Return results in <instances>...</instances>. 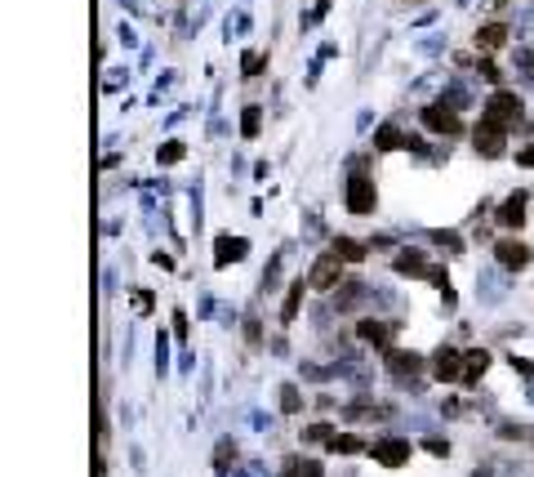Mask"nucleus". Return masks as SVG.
Masks as SVG:
<instances>
[{
  "label": "nucleus",
  "mask_w": 534,
  "mask_h": 477,
  "mask_svg": "<svg viewBox=\"0 0 534 477\" xmlns=\"http://www.w3.org/2000/svg\"><path fill=\"white\" fill-rule=\"evenodd\" d=\"M383 366H388L396 380H405V375H419L423 370V357L410 353V348H383Z\"/></svg>",
  "instance_id": "1a4fd4ad"
},
{
  "label": "nucleus",
  "mask_w": 534,
  "mask_h": 477,
  "mask_svg": "<svg viewBox=\"0 0 534 477\" xmlns=\"http://www.w3.org/2000/svg\"><path fill=\"white\" fill-rule=\"evenodd\" d=\"M437 241H441V245H445V250H463V241H459V237H454V232H437Z\"/></svg>",
  "instance_id": "7c9ffc66"
},
{
  "label": "nucleus",
  "mask_w": 534,
  "mask_h": 477,
  "mask_svg": "<svg viewBox=\"0 0 534 477\" xmlns=\"http://www.w3.org/2000/svg\"><path fill=\"white\" fill-rule=\"evenodd\" d=\"M280 410H285V415H298V410H303V397H298V388H294V384L280 388Z\"/></svg>",
  "instance_id": "5701e85b"
},
{
  "label": "nucleus",
  "mask_w": 534,
  "mask_h": 477,
  "mask_svg": "<svg viewBox=\"0 0 534 477\" xmlns=\"http://www.w3.org/2000/svg\"><path fill=\"white\" fill-rule=\"evenodd\" d=\"M231 459H236V446H231V441H223V446H219V473L231 464Z\"/></svg>",
  "instance_id": "bb28decb"
},
{
  "label": "nucleus",
  "mask_w": 534,
  "mask_h": 477,
  "mask_svg": "<svg viewBox=\"0 0 534 477\" xmlns=\"http://www.w3.org/2000/svg\"><path fill=\"white\" fill-rule=\"evenodd\" d=\"M245 339H249V343H258V321H254V317L245 321Z\"/></svg>",
  "instance_id": "72a5a7b5"
},
{
  "label": "nucleus",
  "mask_w": 534,
  "mask_h": 477,
  "mask_svg": "<svg viewBox=\"0 0 534 477\" xmlns=\"http://www.w3.org/2000/svg\"><path fill=\"white\" fill-rule=\"evenodd\" d=\"M334 294H339V308H352V304H356V294H361V282H347L343 290H334Z\"/></svg>",
  "instance_id": "393cba45"
},
{
  "label": "nucleus",
  "mask_w": 534,
  "mask_h": 477,
  "mask_svg": "<svg viewBox=\"0 0 534 477\" xmlns=\"http://www.w3.org/2000/svg\"><path fill=\"white\" fill-rule=\"evenodd\" d=\"M280 477H325V468H321V459H303V455H294V459H285Z\"/></svg>",
  "instance_id": "f3484780"
},
{
  "label": "nucleus",
  "mask_w": 534,
  "mask_h": 477,
  "mask_svg": "<svg viewBox=\"0 0 534 477\" xmlns=\"http://www.w3.org/2000/svg\"><path fill=\"white\" fill-rule=\"evenodd\" d=\"M134 299H138V312H152V294H147V290H138Z\"/></svg>",
  "instance_id": "473e14b6"
},
{
  "label": "nucleus",
  "mask_w": 534,
  "mask_h": 477,
  "mask_svg": "<svg viewBox=\"0 0 534 477\" xmlns=\"http://www.w3.org/2000/svg\"><path fill=\"white\" fill-rule=\"evenodd\" d=\"M525 205H530V192H516V196H508V201L498 205V227H508V232H516V227H525Z\"/></svg>",
  "instance_id": "9d476101"
},
{
  "label": "nucleus",
  "mask_w": 534,
  "mask_h": 477,
  "mask_svg": "<svg viewBox=\"0 0 534 477\" xmlns=\"http://www.w3.org/2000/svg\"><path fill=\"white\" fill-rule=\"evenodd\" d=\"M410 441L405 437H383V441H374L370 446V455H374V464H383V468H400V464H410Z\"/></svg>",
  "instance_id": "0eeeda50"
},
{
  "label": "nucleus",
  "mask_w": 534,
  "mask_h": 477,
  "mask_svg": "<svg viewBox=\"0 0 534 477\" xmlns=\"http://www.w3.org/2000/svg\"><path fill=\"white\" fill-rule=\"evenodd\" d=\"M486 370H490V353L486 348H467L463 353V384H481Z\"/></svg>",
  "instance_id": "4468645a"
},
{
  "label": "nucleus",
  "mask_w": 534,
  "mask_h": 477,
  "mask_svg": "<svg viewBox=\"0 0 534 477\" xmlns=\"http://www.w3.org/2000/svg\"><path fill=\"white\" fill-rule=\"evenodd\" d=\"M392 268H396L400 277H432V263H427L419 250H400V254L392 259Z\"/></svg>",
  "instance_id": "ddd939ff"
},
{
  "label": "nucleus",
  "mask_w": 534,
  "mask_h": 477,
  "mask_svg": "<svg viewBox=\"0 0 534 477\" xmlns=\"http://www.w3.org/2000/svg\"><path fill=\"white\" fill-rule=\"evenodd\" d=\"M356 339H361V343H370V348H392V326H388V321L365 317V321L356 326Z\"/></svg>",
  "instance_id": "9b49d317"
},
{
  "label": "nucleus",
  "mask_w": 534,
  "mask_h": 477,
  "mask_svg": "<svg viewBox=\"0 0 534 477\" xmlns=\"http://www.w3.org/2000/svg\"><path fill=\"white\" fill-rule=\"evenodd\" d=\"M174 335L187 339V312H174Z\"/></svg>",
  "instance_id": "2f4dec72"
},
{
  "label": "nucleus",
  "mask_w": 534,
  "mask_h": 477,
  "mask_svg": "<svg viewBox=\"0 0 534 477\" xmlns=\"http://www.w3.org/2000/svg\"><path fill=\"white\" fill-rule=\"evenodd\" d=\"M263 54H245V76H254V72H263Z\"/></svg>",
  "instance_id": "cd10ccee"
},
{
  "label": "nucleus",
  "mask_w": 534,
  "mask_h": 477,
  "mask_svg": "<svg viewBox=\"0 0 534 477\" xmlns=\"http://www.w3.org/2000/svg\"><path fill=\"white\" fill-rule=\"evenodd\" d=\"M298 299H303V282H294L290 294H285V304H280V321H285V326L298 317Z\"/></svg>",
  "instance_id": "aec40b11"
},
{
  "label": "nucleus",
  "mask_w": 534,
  "mask_h": 477,
  "mask_svg": "<svg viewBox=\"0 0 534 477\" xmlns=\"http://www.w3.org/2000/svg\"><path fill=\"white\" fill-rule=\"evenodd\" d=\"M258 129H263V112L258 107H245L241 112V134L245 139H258Z\"/></svg>",
  "instance_id": "412c9836"
},
{
  "label": "nucleus",
  "mask_w": 534,
  "mask_h": 477,
  "mask_svg": "<svg viewBox=\"0 0 534 477\" xmlns=\"http://www.w3.org/2000/svg\"><path fill=\"white\" fill-rule=\"evenodd\" d=\"M307 286L312 290H339L343 286V259L339 254H321V259H316L312 263V272H307Z\"/></svg>",
  "instance_id": "39448f33"
},
{
  "label": "nucleus",
  "mask_w": 534,
  "mask_h": 477,
  "mask_svg": "<svg viewBox=\"0 0 534 477\" xmlns=\"http://www.w3.org/2000/svg\"><path fill=\"white\" fill-rule=\"evenodd\" d=\"M521 98H516L512 90H494L490 94V103H486V112H481V117H490V121H498V125H503V129H512L516 121H521Z\"/></svg>",
  "instance_id": "7ed1b4c3"
},
{
  "label": "nucleus",
  "mask_w": 534,
  "mask_h": 477,
  "mask_svg": "<svg viewBox=\"0 0 534 477\" xmlns=\"http://www.w3.org/2000/svg\"><path fill=\"white\" fill-rule=\"evenodd\" d=\"M396 147H410V134H400L396 125H378V134H374V152H396Z\"/></svg>",
  "instance_id": "dca6fc26"
},
{
  "label": "nucleus",
  "mask_w": 534,
  "mask_h": 477,
  "mask_svg": "<svg viewBox=\"0 0 534 477\" xmlns=\"http://www.w3.org/2000/svg\"><path fill=\"white\" fill-rule=\"evenodd\" d=\"M245 254H249L245 241H231V237H219V241H214V263H219V268H231V263L245 259Z\"/></svg>",
  "instance_id": "2eb2a0df"
},
{
  "label": "nucleus",
  "mask_w": 534,
  "mask_h": 477,
  "mask_svg": "<svg viewBox=\"0 0 534 477\" xmlns=\"http://www.w3.org/2000/svg\"><path fill=\"white\" fill-rule=\"evenodd\" d=\"M374 205H378V188H374V178L356 166L352 178H347V215H374Z\"/></svg>",
  "instance_id": "f257e3e1"
},
{
  "label": "nucleus",
  "mask_w": 534,
  "mask_h": 477,
  "mask_svg": "<svg viewBox=\"0 0 534 477\" xmlns=\"http://www.w3.org/2000/svg\"><path fill=\"white\" fill-rule=\"evenodd\" d=\"M494 259L503 263L508 272H525L530 259H534V250H530L525 241H516V237H498V241H494Z\"/></svg>",
  "instance_id": "423d86ee"
},
{
  "label": "nucleus",
  "mask_w": 534,
  "mask_h": 477,
  "mask_svg": "<svg viewBox=\"0 0 534 477\" xmlns=\"http://www.w3.org/2000/svg\"><path fill=\"white\" fill-rule=\"evenodd\" d=\"M334 437H339V429H329V424H312V429H303V441H321V446H329Z\"/></svg>",
  "instance_id": "4be33fe9"
},
{
  "label": "nucleus",
  "mask_w": 534,
  "mask_h": 477,
  "mask_svg": "<svg viewBox=\"0 0 534 477\" xmlns=\"http://www.w3.org/2000/svg\"><path fill=\"white\" fill-rule=\"evenodd\" d=\"M472 147H476V156H486V161L503 156L508 152V129L498 121H490V117H481L476 129H472Z\"/></svg>",
  "instance_id": "f03ea898"
},
{
  "label": "nucleus",
  "mask_w": 534,
  "mask_h": 477,
  "mask_svg": "<svg viewBox=\"0 0 534 477\" xmlns=\"http://www.w3.org/2000/svg\"><path fill=\"white\" fill-rule=\"evenodd\" d=\"M182 152H187V147H182L178 139H170V143L160 147V166H178V161H182Z\"/></svg>",
  "instance_id": "b1692460"
},
{
  "label": "nucleus",
  "mask_w": 534,
  "mask_h": 477,
  "mask_svg": "<svg viewBox=\"0 0 534 477\" xmlns=\"http://www.w3.org/2000/svg\"><path fill=\"white\" fill-rule=\"evenodd\" d=\"M512 370H516V375H521V380H530V375H534V366H530V361H525V357H512Z\"/></svg>",
  "instance_id": "c85d7f7f"
},
{
  "label": "nucleus",
  "mask_w": 534,
  "mask_h": 477,
  "mask_svg": "<svg viewBox=\"0 0 534 477\" xmlns=\"http://www.w3.org/2000/svg\"><path fill=\"white\" fill-rule=\"evenodd\" d=\"M334 254H339L343 263H361V259H365V245H361V241H347V237H339V241H334Z\"/></svg>",
  "instance_id": "6ab92c4d"
},
{
  "label": "nucleus",
  "mask_w": 534,
  "mask_h": 477,
  "mask_svg": "<svg viewBox=\"0 0 534 477\" xmlns=\"http://www.w3.org/2000/svg\"><path fill=\"white\" fill-rule=\"evenodd\" d=\"M508 45V23H486V27H476V49L481 54H498V49Z\"/></svg>",
  "instance_id": "f8f14e48"
},
{
  "label": "nucleus",
  "mask_w": 534,
  "mask_h": 477,
  "mask_svg": "<svg viewBox=\"0 0 534 477\" xmlns=\"http://www.w3.org/2000/svg\"><path fill=\"white\" fill-rule=\"evenodd\" d=\"M423 129L427 134H445V139H454V134H463V121H459V112L454 107H445V103H432V107H423Z\"/></svg>",
  "instance_id": "20e7f679"
},
{
  "label": "nucleus",
  "mask_w": 534,
  "mask_h": 477,
  "mask_svg": "<svg viewBox=\"0 0 534 477\" xmlns=\"http://www.w3.org/2000/svg\"><path fill=\"white\" fill-rule=\"evenodd\" d=\"M329 451H334V455H361V451H365V441H361L356 433H339V437L329 441Z\"/></svg>",
  "instance_id": "a211bd4d"
},
{
  "label": "nucleus",
  "mask_w": 534,
  "mask_h": 477,
  "mask_svg": "<svg viewBox=\"0 0 534 477\" xmlns=\"http://www.w3.org/2000/svg\"><path fill=\"white\" fill-rule=\"evenodd\" d=\"M516 166H525V170H534V143H530V147H521V152H516Z\"/></svg>",
  "instance_id": "c756f323"
},
{
  "label": "nucleus",
  "mask_w": 534,
  "mask_h": 477,
  "mask_svg": "<svg viewBox=\"0 0 534 477\" xmlns=\"http://www.w3.org/2000/svg\"><path fill=\"white\" fill-rule=\"evenodd\" d=\"M432 375H437L441 384H463V353L459 348H437V357H432Z\"/></svg>",
  "instance_id": "6e6552de"
},
{
  "label": "nucleus",
  "mask_w": 534,
  "mask_h": 477,
  "mask_svg": "<svg viewBox=\"0 0 534 477\" xmlns=\"http://www.w3.org/2000/svg\"><path fill=\"white\" fill-rule=\"evenodd\" d=\"M494 5H503V0H494Z\"/></svg>",
  "instance_id": "f704fd0d"
},
{
  "label": "nucleus",
  "mask_w": 534,
  "mask_h": 477,
  "mask_svg": "<svg viewBox=\"0 0 534 477\" xmlns=\"http://www.w3.org/2000/svg\"><path fill=\"white\" fill-rule=\"evenodd\" d=\"M423 451H432V455H449V441H445V437H423Z\"/></svg>",
  "instance_id": "a878e982"
}]
</instances>
